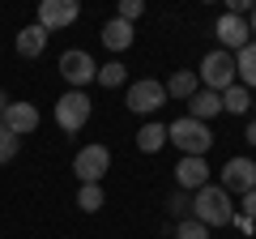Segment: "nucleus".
<instances>
[{
	"label": "nucleus",
	"mask_w": 256,
	"mask_h": 239,
	"mask_svg": "<svg viewBox=\"0 0 256 239\" xmlns=\"http://www.w3.org/2000/svg\"><path fill=\"white\" fill-rule=\"evenodd\" d=\"M166 141L180 150V158H205V150L214 146V128L192 116H180L166 124Z\"/></svg>",
	"instance_id": "f257e3e1"
},
{
	"label": "nucleus",
	"mask_w": 256,
	"mask_h": 239,
	"mask_svg": "<svg viewBox=\"0 0 256 239\" xmlns=\"http://www.w3.org/2000/svg\"><path fill=\"white\" fill-rule=\"evenodd\" d=\"M192 218L201 222V226H230V218H235V201H230L226 188L218 184H205L201 192H192Z\"/></svg>",
	"instance_id": "f03ea898"
},
{
	"label": "nucleus",
	"mask_w": 256,
	"mask_h": 239,
	"mask_svg": "<svg viewBox=\"0 0 256 239\" xmlns=\"http://www.w3.org/2000/svg\"><path fill=\"white\" fill-rule=\"evenodd\" d=\"M162 146H166V124H146V128L137 132V150L141 154H158Z\"/></svg>",
	"instance_id": "6ab92c4d"
},
{
	"label": "nucleus",
	"mask_w": 256,
	"mask_h": 239,
	"mask_svg": "<svg viewBox=\"0 0 256 239\" xmlns=\"http://www.w3.org/2000/svg\"><path fill=\"white\" fill-rule=\"evenodd\" d=\"M214 34H218V47L230 52V56H235L239 47L252 43V34H248V18H235V13H222L218 26H214Z\"/></svg>",
	"instance_id": "9d476101"
},
{
	"label": "nucleus",
	"mask_w": 256,
	"mask_h": 239,
	"mask_svg": "<svg viewBox=\"0 0 256 239\" xmlns=\"http://www.w3.org/2000/svg\"><path fill=\"white\" fill-rule=\"evenodd\" d=\"M141 13H146V4H141V0H120V9H116V18H120V22H128V26H132V22H137Z\"/></svg>",
	"instance_id": "393cba45"
},
{
	"label": "nucleus",
	"mask_w": 256,
	"mask_h": 239,
	"mask_svg": "<svg viewBox=\"0 0 256 239\" xmlns=\"http://www.w3.org/2000/svg\"><path fill=\"white\" fill-rule=\"evenodd\" d=\"M94 82H98V86H107V90H116V86H128V68L120 64V60H107V64H98Z\"/></svg>",
	"instance_id": "aec40b11"
},
{
	"label": "nucleus",
	"mask_w": 256,
	"mask_h": 239,
	"mask_svg": "<svg viewBox=\"0 0 256 239\" xmlns=\"http://www.w3.org/2000/svg\"><path fill=\"white\" fill-rule=\"evenodd\" d=\"M18 150H22V141L13 137L9 128H0V162H13V158H18Z\"/></svg>",
	"instance_id": "b1692460"
},
{
	"label": "nucleus",
	"mask_w": 256,
	"mask_h": 239,
	"mask_svg": "<svg viewBox=\"0 0 256 239\" xmlns=\"http://www.w3.org/2000/svg\"><path fill=\"white\" fill-rule=\"evenodd\" d=\"M235 82L256 94V43H248V47L235 52Z\"/></svg>",
	"instance_id": "f3484780"
},
{
	"label": "nucleus",
	"mask_w": 256,
	"mask_h": 239,
	"mask_svg": "<svg viewBox=\"0 0 256 239\" xmlns=\"http://www.w3.org/2000/svg\"><path fill=\"white\" fill-rule=\"evenodd\" d=\"M98 38H102V47H107V52H128V47H132V38H137V30L128 26V22L111 18V22H102Z\"/></svg>",
	"instance_id": "4468645a"
},
{
	"label": "nucleus",
	"mask_w": 256,
	"mask_h": 239,
	"mask_svg": "<svg viewBox=\"0 0 256 239\" xmlns=\"http://www.w3.org/2000/svg\"><path fill=\"white\" fill-rule=\"evenodd\" d=\"M222 111H230V116H248L252 111V90H244V86H230V90H222Z\"/></svg>",
	"instance_id": "a211bd4d"
},
{
	"label": "nucleus",
	"mask_w": 256,
	"mask_h": 239,
	"mask_svg": "<svg viewBox=\"0 0 256 239\" xmlns=\"http://www.w3.org/2000/svg\"><path fill=\"white\" fill-rule=\"evenodd\" d=\"M175 239H210V226H201L196 218H184L180 230H175Z\"/></svg>",
	"instance_id": "5701e85b"
},
{
	"label": "nucleus",
	"mask_w": 256,
	"mask_h": 239,
	"mask_svg": "<svg viewBox=\"0 0 256 239\" xmlns=\"http://www.w3.org/2000/svg\"><path fill=\"white\" fill-rule=\"evenodd\" d=\"M77 18H82V4H77V0H43V4H38V26H43L47 34L73 26Z\"/></svg>",
	"instance_id": "1a4fd4ad"
},
{
	"label": "nucleus",
	"mask_w": 256,
	"mask_h": 239,
	"mask_svg": "<svg viewBox=\"0 0 256 239\" xmlns=\"http://www.w3.org/2000/svg\"><path fill=\"white\" fill-rule=\"evenodd\" d=\"M188 116L192 120H201V124H210L214 116H222V94H214V90H196L188 98Z\"/></svg>",
	"instance_id": "dca6fc26"
},
{
	"label": "nucleus",
	"mask_w": 256,
	"mask_h": 239,
	"mask_svg": "<svg viewBox=\"0 0 256 239\" xmlns=\"http://www.w3.org/2000/svg\"><path fill=\"white\" fill-rule=\"evenodd\" d=\"M158 107H166V90H162V82H154V77L128 82V111H137V116H154Z\"/></svg>",
	"instance_id": "0eeeda50"
},
{
	"label": "nucleus",
	"mask_w": 256,
	"mask_h": 239,
	"mask_svg": "<svg viewBox=\"0 0 256 239\" xmlns=\"http://www.w3.org/2000/svg\"><path fill=\"white\" fill-rule=\"evenodd\" d=\"M230 222H235V226H239V230H244V235H252V222H248V218H244V214H235V218H230Z\"/></svg>",
	"instance_id": "bb28decb"
},
{
	"label": "nucleus",
	"mask_w": 256,
	"mask_h": 239,
	"mask_svg": "<svg viewBox=\"0 0 256 239\" xmlns=\"http://www.w3.org/2000/svg\"><path fill=\"white\" fill-rule=\"evenodd\" d=\"M94 73H98V64H94L90 52H82V47H68L60 56V77L68 82V90H86L94 82Z\"/></svg>",
	"instance_id": "423d86ee"
},
{
	"label": "nucleus",
	"mask_w": 256,
	"mask_h": 239,
	"mask_svg": "<svg viewBox=\"0 0 256 239\" xmlns=\"http://www.w3.org/2000/svg\"><path fill=\"white\" fill-rule=\"evenodd\" d=\"M77 205H82L86 214H98L102 205H107V192H102V184H82V188H77Z\"/></svg>",
	"instance_id": "412c9836"
},
{
	"label": "nucleus",
	"mask_w": 256,
	"mask_h": 239,
	"mask_svg": "<svg viewBox=\"0 0 256 239\" xmlns=\"http://www.w3.org/2000/svg\"><path fill=\"white\" fill-rule=\"evenodd\" d=\"M166 210H171V218H180V222H184V218H188V214H192V196L175 188V192L166 196Z\"/></svg>",
	"instance_id": "4be33fe9"
},
{
	"label": "nucleus",
	"mask_w": 256,
	"mask_h": 239,
	"mask_svg": "<svg viewBox=\"0 0 256 239\" xmlns=\"http://www.w3.org/2000/svg\"><path fill=\"white\" fill-rule=\"evenodd\" d=\"M248 146H256V120L248 124Z\"/></svg>",
	"instance_id": "c85d7f7f"
},
{
	"label": "nucleus",
	"mask_w": 256,
	"mask_h": 239,
	"mask_svg": "<svg viewBox=\"0 0 256 239\" xmlns=\"http://www.w3.org/2000/svg\"><path fill=\"white\" fill-rule=\"evenodd\" d=\"M107 171H111V150H107V146L94 141V146H82V150H77V158H73L77 184H102Z\"/></svg>",
	"instance_id": "39448f33"
},
{
	"label": "nucleus",
	"mask_w": 256,
	"mask_h": 239,
	"mask_svg": "<svg viewBox=\"0 0 256 239\" xmlns=\"http://www.w3.org/2000/svg\"><path fill=\"white\" fill-rule=\"evenodd\" d=\"M47 38H52V34H47V30L34 22V26H22V30H18L13 47H18V56H22V60H38V56L47 52Z\"/></svg>",
	"instance_id": "ddd939ff"
},
{
	"label": "nucleus",
	"mask_w": 256,
	"mask_h": 239,
	"mask_svg": "<svg viewBox=\"0 0 256 239\" xmlns=\"http://www.w3.org/2000/svg\"><path fill=\"white\" fill-rule=\"evenodd\" d=\"M196 82H201V90H214V94L230 90V86H235V56L222 52V47L205 52L201 56V68H196Z\"/></svg>",
	"instance_id": "7ed1b4c3"
},
{
	"label": "nucleus",
	"mask_w": 256,
	"mask_h": 239,
	"mask_svg": "<svg viewBox=\"0 0 256 239\" xmlns=\"http://www.w3.org/2000/svg\"><path fill=\"white\" fill-rule=\"evenodd\" d=\"M90 111H94V102L86 90H64L56 98V124H60V132H82L90 124Z\"/></svg>",
	"instance_id": "20e7f679"
},
{
	"label": "nucleus",
	"mask_w": 256,
	"mask_h": 239,
	"mask_svg": "<svg viewBox=\"0 0 256 239\" xmlns=\"http://www.w3.org/2000/svg\"><path fill=\"white\" fill-rule=\"evenodd\" d=\"M4 107H9V94H4V90H0V116H4Z\"/></svg>",
	"instance_id": "c756f323"
},
{
	"label": "nucleus",
	"mask_w": 256,
	"mask_h": 239,
	"mask_svg": "<svg viewBox=\"0 0 256 239\" xmlns=\"http://www.w3.org/2000/svg\"><path fill=\"white\" fill-rule=\"evenodd\" d=\"M235 214H244L248 222H256V188H252V192H244V196H239V210H235Z\"/></svg>",
	"instance_id": "a878e982"
},
{
	"label": "nucleus",
	"mask_w": 256,
	"mask_h": 239,
	"mask_svg": "<svg viewBox=\"0 0 256 239\" xmlns=\"http://www.w3.org/2000/svg\"><path fill=\"white\" fill-rule=\"evenodd\" d=\"M218 188H226V192H252L256 188V162L248 154H235V158H226V166H222V184Z\"/></svg>",
	"instance_id": "6e6552de"
},
{
	"label": "nucleus",
	"mask_w": 256,
	"mask_h": 239,
	"mask_svg": "<svg viewBox=\"0 0 256 239\" xmlns=\"http://www.w3.org/2000/svg\"><path fill=\"white\" fill-rule=\"evenodd\" d=\"M252 120H256V94H252Z\"/></svg>",
	"instance_id": "7c9ffc66"
},
{
	"label": "nucleus",
	"mask_w": 256,
	"mask_h": 239,
	"mask_svg": "<svg viewBox=\"0 0 256 239\" xmlns=\"http://www.w3.org/2000/svg\"><path fill=\"white\" fill-rule=\"evenodd\" d=\"M162 90H166V98H180V102H188L192 94L201 90V82H196V73H192V68H175V73L162 82Z\"/></svg>",
	"instance_id": "2eb2a0df"
},
{
	"label": "nucleus",
	"mask_w": 256,
	"mask_h": 239,
	"mask_svg": "<svg viewBox=\"0 0 256 239\" xmlns=\"http://www.w3.org/2000/svg\"><path fill=\"white\" fill-rule=\"evenodd\" d=\"M248 34H252V43H256V4H252V13H248Z\"/></svg>",
	"instance_id": "cd10ccee"
},
{
	"label": "nucleus",
	"mask_w": 256,
	"mask_h": 239,
	"mask_svg": "<svg viewBox=\"0 0 256 239\" xmlns=\"http://www.w3.org/2000/svg\"><path fill=\"white\" fill-rule=\"evenodd\" d=\"M210 184V162H205V158H180V162H175V188H180V192H201V188Z\"/></svg>",
	"instance_id": "9b49d317"
},
{
	"label": "nucleus",
	"mask_w": 256,
	"mask_h": 239,
	"mask_svg": "<svg viewBox=\"0 0 256 239\" xmlns=\"http://www.w3.org/2000/svg\"><path fill=\"white\" fill-rule=\"evenodd\" d=\"M4 128L13 132V137H30V132L38 128V107L34 102H9V107H4Z\"/></svg>",
	"instance_id": "f8f14e48"
}]
</instances>
